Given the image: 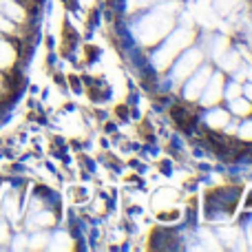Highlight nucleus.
I'll return each mask as SVG.
<instances>
[{"mask_svg": "<svg viewBox=\"0 0 252 252\" xmlns=\"http://www.w3.org/2000/svg\"><path fill=\"white\" fill-rule=\"evenodd\" d=\"M0 7L4 9V13H7L11 20H22V18H25V13H22V7H18L16 2H9V0H0Z\"/></svg>", "mask_w": 252, "mask_h": 252, "instance_id": "nucleus-1", "label": "nucleus"}, {"mask_svg": "<svg viewBox=\"0 0 252 252\" xmlns=\"http://www.w3.org/2000/svg\"><path fill=\"white\" fill-rule=\"evenodd\" d=\"M0 29H2V31H11V29H13V27H11V22H9L7 18L2 16V13H0Z\"/></svg>", "mask_w": 252, "mask_h": 252, "instance_id": "nucleus-3", "label": "nucleus"}, {"mask_svg": "<svg viewBox=\"0 0 252 252\" xmlns=\"http://www.w3.org/2000/svg\"><path fill=\"white\" fill-rule=\"evenodd\" d=\"M9 62H11V49L9 44L0 42V66H9Z\"/></svg>", "mask_w": 252, "mask_h": 252, "instance_id": "nucleus-2", "label": "nucleus"}]
</instances>
